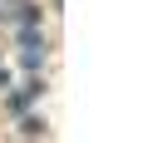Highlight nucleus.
Returning a JSON list of instances; mask_svg holds the SVG:
<instances>
[{
  "mask_svg": "<svg viewBox=\"0 0 148 143\" xmlns=\"http://www.w3.org/2000/svg\"><path fill=\"white\" fill-rule=\"evenodd\" d=\"M40 64H45V49H40V44H35V49H25V69H40Z\"/></svg>",
  "mask_w": 148,
  "mask_h": 143,
  "instance_id": "f257e3e1",
  "label": "nucleus"
},
{
  "mask_svg": "<svg viewBox=\"0 0 148 143\" xmlns=\"http://www.w3.org/2000/svg\"><path fill=\"white\" fill-rule=\"evenodd\" d=\"M0 89H5V64H0Z\"/></svg>",
  "mask_w": 148,
  "mask_h": 143,
  "instance_id": "f03ea898",
  "label": "nucleus"
}]
</instances>
